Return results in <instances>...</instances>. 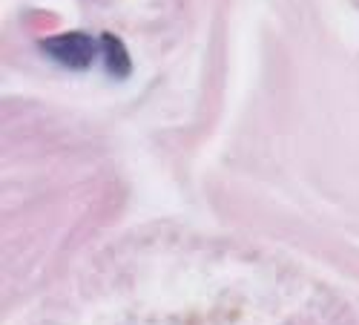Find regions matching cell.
Listing matches in <instances>:
<instances>
[{
  "mask_svg": "<svg viewBox=\"0 0 359 325\" xmlns=\"http://www.w3.org/2000/svg\"><path fill=\"white\" fill-rule=\"evenodd\" d=\"M49 52H55L57 61H64L67 67H86L89 61H93L95 55V44L89 41L86 35H67V38H55V41H46L43 44Z\"/></svg>",
  "mask_w": 359,
  "mask_h": 325,
  "instance_id": "obj_1",
  "label": "cell"
}]
</instances>
